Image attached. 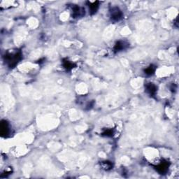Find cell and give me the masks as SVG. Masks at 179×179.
Here are the masks:
<instances>
[{"mask_svg":"<svg viewBox=\"0 0 179 179\" xmlns=\"http://www.w3.org/2000/svg\"><path fill=\"white\" fill-rule=\"evenodd\" d=\"M169 167V164L168 162H166V161H164V162H160L158 165H157L156 167V170L159 172V173L161 174H163L166 173L168 170Z\"/></svg>","mask_w":179,"mask_h":179,"instance_id":"3957f363","label":"cell"},{"mask_svg":"<svg viewBox=\"0 0 179 179\" xmlns=\"http://www.w3.org/2000/svg\"><path fill=\"white\" fill-rule=\"evenodd\" d=\"M110 14H111V18L113 21L117 22V21L120 20L122 18L123 13L118 7H113L112 9L110 11Z\"/></svg>","mask_w":179,"mask_h":179,"instance_id":"7a4b0ae2","label":"cell"},{"mask_svg":"<svg viewBox=\"0 0 179 179\" xmlns=\"http://www.w3.org/2000/svg\"><path fill=\"white\" fill-rule=\"evenodd\" d=\"M21 59V53L20 52L16 53L8 54L6 56V61L9 64L10 67H14L16 66Z\"/></svg>","mask_w":179,"mask_h":179,"instance_id":"6da1fadb","label":"cell"},{"mask_svg":"<svg viewBox=\"0 0 179 179\" xmlns=\"http://www.w3.org/2000/svg\"><path fill=\"white\" fill-rule=\"evenodd\" d=\"M89 9L90 11V14H94L97 12L99 9V1H95V2L90 3Z\"/></svg>","mask_w":179,"mask_h":179,"instance_id":"ba28073f","label":"cell"},{"mask_svg":"<svg viewBox=\"0 0 179 179\" xmlns=\"http://www.w3.org/2000/svg\"><path fill=\"white\" fill-rule=\"evenodd\" d=\"M127 46V44H126V43L123 41H119L114 46V50L115 52H119L121 50H124L126 46Z\"/></svg>","mask_w":179,"mask_h":179,"instance_id":"8992f818","label":"cell"},{"mask_svg":"<svg viewBox=\"0 0 179 179\" xmlns=\"http://www.w3.org/2000/svg\"><path fill=\"white\" fill-rule=\"evenodd\" d=\"M113 134V130L111 129H108L106 130H105L104 132H103L102 135L106 136V137H112Z\"/></svg>","mask_w":179,"mask_h":179,"instance_id":"7c38bea8","label":"cell"},{"mask_svg":"<svg viewBox=\"0 0 179 179\" xmlns=\"http://www.w3.org/2000/svg\"><path fill=\"white\" fill-rule=\"evenodd\" d=\"M146 90L150 96H155L157 92V87L153 83H147L146 84Z\"/></svg>","mask_w":179,"mask_h":179,"instance_id":"277c9868","label":"cell"},{"mask_svg":"<svg viewBox=\"0 0 179 179\" xmlns=\"http://www.w3.org/2000/svg\"><path fill=\"white\" fill-rule=\"evenodd\" d=\"M1 135L6 137L9 133V124L6 120H2L1 123Z\"/></svg>","mask_w":179,"mask_h":179,"instance_id":"5b68a950","label":"cell"},{"mask_svg":"<svg viewBox=\"0 0 179 179\" xmlns=\"http://www.w3.org/2000/svg\"><path fill=\"white\" fill-rule=\"evenodd\" d=\"M155 69H156V67L155 66H153V65H150V66L147 67V68L144 70V72H145L146 74H147V75H152L154 73H155Z\"/></svg>","mask_w":179,"mask_h":179,"instance_id":"30bf717a","label":"cell"},{"mask_svg":"<svg viewBox=\"0 0 179 179\" xmlns=\"http://www.w3.org/2000/svg\"><path fill=\"white\" fill-rule=\"evenodd\" d=\"M83 10H82L79 6H74L73 8H72V16L74 18H77L78 16H80L81 15H83L85 13H83Z\"/></svg>","mask_w":179,"mask_h":179,"instance_id":"52a82bcc","label":"cell"},{"mask_svg":"<svg viewBox=\"0 0 179 179\" xmlns=\"http://www.w3.org/2000/svg\"><path fill=\"white\" fill-rule=\"evenodd\" d=\"M63 66L67 70H70L72 68H74V64L71 63V62L68 61V60H64L63 61Z\"/></svg>","mask_w":179,"mask_h":179,"instance_id":"8fae6325","label":"cell"},{"mask_svg":"<svg viewBox=\"0 0 179 179\" xmlns=\"http://www.w3.org/2000/svg\"><path fill=\"white\" fill-rule=\"evenodd\" d=\"M101 167H102L103 169L108 171L111 170V169H113V164L111 163L109 161H104V162H101L100 164Z\"/></svg>","mask_w":179,"mask_h":179,"instance_id":"9c48e42d","label":"cell"}]
</instances>
